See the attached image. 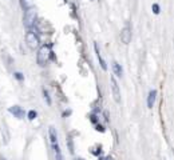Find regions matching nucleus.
Here are the masks:
<instances>
[{"label": "nucleus", "mask_w": 174, "mask_h": 160, "mask_svg": "<svg viewBox=\"0 0 174 160\" xmlns=\"http://www.w3.org/2000/svg\"><path fill=\"white\" fill-rule=\"evenodd\" d=\"M27 116H28V119H29V120H34L36 116H38V112L34 111V110H31V111H29L28 114H27Z\"/></svg>", "instance_id": "13"}, {"label": "nucleus", "mask_w": 174, "mask_h": 160, "mask_svg": "<svg viewBox=\"0 0 174 160\" xmlns=\"http://www.w3.org/2000/svg\"><path fill=\"white\" fill-rule=\"evenodd\" d=\"M151 9H153V12L155 13V15H158V13H160V5H158L157 3H154V4L151 5Z\"/></svg>", "instance_id": "14"}, {"label": "nucleus", "mask_w": 174, "mask_h": 160, "mask_svg": "<svg viewBox=\"0 0 174 160\" xmlns=\"http://www.w3.org/2000/svg\"><path fill=\"white\" fill-rule=\"evenodd\" d=\"M20 5L23 9H28L32 7V0H20Z\"/></svg>", "instance_id": "12"}, {"label": "nucleus", "mask_w": 174, "mask_h": 160, "mask_svg": "<svg viewBox=\"0 0 174 160\" xmlns=\"http://www.w3.org/2000/svg\"><path fill=\"white\" fill-rule=\"evenodd\" d=\"M0 160H6L4 158H3V156H0Z\"/></svg>", "instance_id": "17"}, {"label": "nucleus", "mask_w": 174, "mask_h": 160, "mask_svg": "<svg viewBox=\"0 0 174 160\" xmlns=\"http://www.w3.org/2000/svg\"><path fill=\"white\" fill-rule=\"evenodd\" d=\"M155 96H157V91L151 89L149 92V97H147V107L149 108H153V105L155 103Z\"/></svg>", "instance_id": "8"}, {"label": "nucleus", "mask_w": 174, "mask_h": 160, "mask_svg": "<svg viewBox=\"0 0 174 160\" xmlns=\"http://www.w3.org/2000/svg\"><path fill=\"white\" fill-rule=\"evenodd\" d=\"M25 43L28 44L29 48L35 49L40 45V39L35 32H27V35H25Z\"/></svg>", "instance_id": "3"}, {"label": "nucleus", "mask_w": 174, "mask_h": 160, "mask_svg": "<svg viewBox=\"0 0 174 160\" xmlns=\"http://www.w3.org/2000/svg\"><path fill=\"white\" fill-rule=\"evenodd\" d=\"M113 70H114V74H115L117 76H122V74H123V70H122V67H121V64H118L117 61H114L113 63Z\"/></svg>", "instance_id": "11"}, {"label": "nucleus", "mask_w": 174, "mask_h": 160, "mask_svg": "<svg viewBox=\"0 0 174 160\" xmlns=\"http://www.w3.org/2000/svg\"><path fill=\"white\" fill-rule=\"evenodd\" d=\"M8 112L10 114H12L15 118H17V119H23L24 118V111H23V108L21 107H19V105H12V107H10Z\"/></svg>", "instance_id": "6"}, {"label": "nucleus", "mask_w": 174, "mask_h": 160, "mask_svg": "<svg viewBox=\"0 0 174 160\" xmlns=\"http://www.w3.org/2000/svg\"><path fill=\"white\" fill-rule=\"evenodd\" d=\"M24 16H23V24L25 28H31L35 24V19H36V11L34 7L28 9H24Z\"/></svg>", "instance_id": "2"}, {"label": "nucleus", "mask_w": 174, "mask_h": 160, "mask_svg": "<svg viewBox=\"0 0 174 160\" xmlns=\"http://www.w3.org/2000/svg\"><path fill=\"white\" fill-rule=\"evenodd\" d=\"M48 135H50V141H51V144L56 143V141H58V133H56V129H55L54 127H50Z\"/></svg>", "instance_id": "10"}, {"label": "nucleus", "mask_w": 174, "mask_h": 160, "mask_svg": "<svg viewBox=\"0 0 174 160\" xmlns=\"http://www.w3.org/2000/svg\"><path fill=\"white\" fill-rule=\"evenodd\" d=\"M110 82H111L113 97H114V100H115L117 103H119V101H121V91H119V87H118V83H117L115 78H111V79H110Z\"/></svg>", "instance_id": "4"}, {"label": "nucleus", "mask_w": 174, "mask_h": 160, "mask_svg": "<svg viewBox=\"0 0 174 160\" xmlns=\"http://www.w3.org/2000/svg\"><path fill=\"white\" fill-rule=\"evenodd\" d=\"M14 75H15V78H16L17 80H23V79H24V76H23V75H21V74H20V72H15V74H14Z\"/></svg>", "instance_id": "16"}, {"label": "nucleus", "mask_w": 174, "mask_h": 160, "mask_svg": "<svg viewBox=\"0 0 174 160\" xmlns=\"http://www.w3.org/2000/svg\"><path fill=\"white\" fill-rule=\"evenodd\" d=\"M131 40V30L129 27H125L123 30L121 31V42L123 44H129Z\"/></svg>", "instance_id": "5"}, {"label": "nucleus", "mask_w": 174, "mask_h": 160, "mask_svg": "<svg viewBox=\"0 0 174 160\" xmlns=\"http://www.w3.org/2000/svg\"><path fill=\"white\" fill-rule=\"evenodd\" d=\"M52 145V150H54V154H55V160H63V156H62V151H60V147H59V143L51 144Z\"/></svg>", "instance_id": "9"}, {"label": "nucleus", "mask_w": 174, "mask_h": 160, "mask_svg": "<svg viewBox=\"0 0 174 160\" xmlns=\"http://www.w3.org/2000/svg\"><path fill=\"white\" fill-rule=\"evenodd\" d=\"M51 56V45H42L38 51V55H36V60H38V64L40 67L47 64Z\"/></svg>", "instance_id": "1"}, {"label": "nucleus", "mask_w": 174, "mask_h": 160, "mask_svg": "<svg viewBox=\"0 0 174 160\" xmlns=\"http://www.w3.org/2000/svg\"><path fill=\"white\" fill-rule=\"evenodd\" d=\"M43 93H44V99L47 100V104L51 105V99H50V96H48V92H47V91L44 89V91H43Z\"/></svg>", "instance_id": "15"}, {"label": "nucleus", "mask_w": 174, "mask_h": 160, "mask_svg": "<svg viewBox=\"0 0 174 160\" xmlns=\"http://www.w3.org/2000/svg\"><path fill=\"white\" fill-rule=\"evenodd\" d=\"M94 49H95V53H97V57H98V60H99V64H101L102 70H103V71H106V70H107L106 61H105V59H103V57H102V55H101V51H99V48H98V44H97V43H95V44H94Z\"/></svg>", "instance_id": "7"}]
</instances>
